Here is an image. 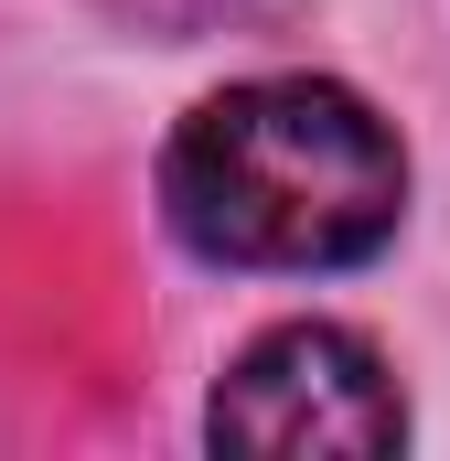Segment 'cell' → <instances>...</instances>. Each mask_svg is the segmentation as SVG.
I'll use <instances>...</instances> for the list:
<instances>
[{
	"instance_id": "cell-1",
	"label": "cell",
	"mask_w": 450,
	"mask_h": 461,
	"mask_svg": "<svg viewBox=\"0 0 450 461\" xmlns=\"http://www.w3.org/2000/svg\"><path fill=\"white\" fill-rule=\"evenodd\" d=\"M408 150L333 76L225 86L161 150V215L215 268H354L397 236Z\"/></svg>"
},
{
	"instance_id": "cell-2",
	"label": "cell",
	"mask_w": 450,
	"mask_h": 461,
	"mask_svg": "<svg viewBox=\"0 0 450 461\" xmlns=\"http://www.w3.org/2000/svg\"><path fill=\"white\" fill-rule=\"evenodd\" d=\"M204 429H215V451H257V461H375L408 440V397L375 365V344H354L333 322H290L225 365Z\"/></svg>"
}]
</instances>
